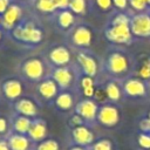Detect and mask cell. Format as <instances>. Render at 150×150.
I'll return each mask as SVG.
<instances>
[{
	"label": "cell",
	"mask_w": 150,
	"mask_h": 150,
	"mask_svg": "<svg viewBox=\"0 0 150 150\" xmlns=\"http://www.w3.org/2000/svg\"><path fill=\"white\" fill-rule=\"evenodd\" d=\"M90 150H115V148L110 138L102 137L94 141V143L90 146Z\"/></svg>",
	"instance_id": "cell-26"
},
{
	"label": "cell",
	"mask_w": 150,
	"mask_h": 150,
	"mask_svg": "<svg viewBox=\"0 0 150 150\" xmlns=\"http://www.w3.org/2000/svg\"><path fill=\"white\" fill-rule=\"evenodd\" d=\"M101 88L104 94L105 102L118 104L123 100V91H122V81L115 79H107L103 83H101Z\"/></svg>",
	"instance_id": "cell-15"
},
{
	"label": "cell",
	"mask_w": 150,
	"mask_h": 150,
	"mask_svg": "<svg viewBox=\"0 0 150 150\" xmlns=\"http://www.w3.org/2000/svg\"><path fill=\"white\" fill-rule=\"evenodd\" d=\"M27 136L30 138V141L35 144L39 143L41 141H43L45 138H47L48 136V125L45 118H42L41 116L35 117L32 120L29 130L27 132Z\"/></svg>",
	"instance_id": "cell-19"
},
{
	"label": "cell",
	"mask_w": 150,
	"mask_h": 150,
	"mask_svg": "<svg viewBox=\"0 0 150 150\" xmlns=\"http://www.w3.org/2000/svg\"><path fill=\"white\" fill-rule=\"evenodd\" d=\"M76 102H77V98L74 95V91L61 90L57 94V96L55 97V100L53 102V107L55 108V110H57L60 112H69L71 110L74 111Z\"/></svg>",
	"instance_id": "cell-18"
},
{
	"label": "cell",
	"mask_w": 150,
	"mask_h": 150,
	"mask_svg": "<svg viewBox=\"0 0 150 150\" xmlns=\"http://www.w3.org/2000/svg\"><path fill=\"white\" fill-rule=\"evenodd\" d=\"M79 73L91 76L98 80V76L102 75V61L93 53L87 49H80L76 52L74 61Z\"/></svg>",
	"instance_id": "cell-5"
},
{
	"label": "cell",
	"mask_w": 150,
	"mask_h": 150,
	"mask_svg": "<svg viewBox=\"0 0 150 150\" xmlns=\"http://www.w3.org/2000/svg\"><path fill=\"white\" fill-rule=\"evenodd\" d=\"M149 150H150V149H149Z\"/></svg>",
	"instance_id": "cell-43"
},
{
	"label": "cell",
	"mask_w": 150,
	"mask_h": 150,
	"mask_svg": "<svg viewBox=\"0 0 150 150\" xmlns=\"http://www.w3.org/2000/svg\"><path fill=\"white\" fill-rule=\"evenodd\" d=\"M134 75L146 82L150 81V56H145L141 60V62H136Z\"/></svg>",
	"instance_id": "cell-23"
},
{
	"label": "cell",
	"mask_w": 150,
	"mask_h": 150,
	"mask_svg": "<svg viewBox=\"0 0 150 150\" xmlns=\"http://www.w3.org/2000/svg\"><path fill=\"white\" fill-rule=\"evenodd\" d=\"M146 116L150 118V109H149V111H148V114H146Z\"/></svg>",
	"instance_id": "cell-40"
},
{
	"label": "cell",
	"mask_w": 150,
	"mask_h": 150,
	"mask_svg": "<svg viewBox=\"0 0 150 150\" xmlns=\"http://www.w3.org/2000/svg\"><path fill=\"white\" fill-rule=\"evenodd\" d=\"M6 141L9 150H34V143L27 135L16 134L11 131L6 136Z\"/></svg>",
	"instance_id": "cell-20"
},
{
	"label": "cell",
	"mask_w": 150,
	"mask_h": 150,
	"mask_svg": "<svg viewBox=\"0 0 150 150\" xmlns=\"http://www.w3.org/2000/svg\"><path fill=\"white\" fill-rule=\"evenodd\" d=\"M34 150H61L60 143L55 138H45L43 141L35 143Z\"/></svg>",
	"instance_id": "cell-25"
},
{
	"label": "cell",
	"mask_w": 150,
	"mask_h": 150,
	"mask_svg": "<svg viewBox=\"0 0 150 150\" xmlns=\"http://www.w3.org/2000/svg\"><path fill=\"white\" fill-rule=\"evenodd\" d=\"M130 29L134 36L149 38L150 36V14L139 13L130 18Z\"/></svg>",
	"instance_id": "cell-17"
},
{
	"label": "cell",
	"mask_w": 150,
	"mask_h": 150,
	"mask_svg": "<svg viewBox=\"0 0 150 150\" xmlns=\"http://www.w3.org/2000/svg\"><path fill=\"white\" fill-rule=\"evenodd\" d=\"M9 0H0V14L2 15L5 13V11L9 7Z\"/></svg>",
	"instance_id": "cell-36"
},
{
	"label": "cell",
	"mask_w": 150,
	"mask_h": 150,
	"mask_svg": "<svg viewBox=\"0 0 150 150\" xmlns=\"http://www.w3.org/2000/svg\"><path fill=\"white\" fill-rule=\"evenodd\" d=\"M54 5L56 9H67L69 7V0H54Z\"/></svg>",
	"instance_id": "cell-34"
},
{
	"label": "cell",
	"mask_w": 150,
	"mask_h": 150,
	"mask_svg": "<svg viewBox=\"0 0 150 150\" xmlns=\"http://www.w3.org/2000/svg\"><path fill=\"white\" fill-rule=\"evenodd\" d=\"M70 42L77 49H87L93 42V32L87 26H77L70 34Z\"/></svg>",
	"instance_id": "cell-16"
},
{
	"label": "cell",
	"mask_w": 150,
	"mask_h": 150,
	"mask_svg": "<svg viewBox=\"0 0 150 150\" xmlns=\"http://www.w3.org/2000/svg\"><path fill=\"white\" fill-rule=\"evenodd\" d=\"M1 38H2V33H1V30H0V41H1Z\"/></svg>",
	"instance_id": "cell-41"
},
{
	"label": "cell",
	"mask_w": 150,
	"mask_h": 150,
	"mask_svg": "<svg viewBox=\"0 0 150 150\" xmlns=\"http://www.w3.org/2000/svg\"><path fill=\"white\" fill-rule=\"evenodd\" d=\"M21 14L22 11L18 5H9V7L1 15V26L7 30L13 29L19 23Z\"/></svg>",
	"instance_id": "cell-21"
},
{
	"label": "cell",
	"mask_w": 150,
	"mask_h": 150,
	"mask_svg": "<svg viewBox=\"0 0 150 150\" xmlns=\"http://www.w3.org/2000/svg\"><path fill=\"white\" fill-rule=\"evenodd\" d=\"M23 81L19 76H8L0 82V95L9 104L23 96Z\"/></svg>",
	"instance_id": "cell-8"
},
{
	"label": "cell",
	"mask_w": 150,
	"mask_h": 150,
	"mask_svg": "<svg viewBox=\"0 0 150 150\" xmlns=\"http://www.w3.org/2000/svg\"><path fill=\"white\" fill-rule=\"evenodd\" d=\"M0 26H1V15H0Z\"/></svg>",
	"instance_id": "cell-42"
},
{
	"label": "cell",
	"mask_w": 150,
	"mask_h": 150,
	"mask_svg": "<svg viewBox=\"0 0 150 150\" xmlns=\"http://www.w3.org/2000/svg\"><path fill=\"white\" fill-rule=\"evenodd\" d=\"M96 5L102 11H108L112 6V0H96Z\"/></svg>",
	"instance_id": "cell-33"
},
{
	"label": "cell",
	"mask_w": 150,
	"mask_h": 150,
	"mask_svg": "<svg viewBox=\"0 0 150 150\" xmlns=\"http://www.w3.org/2000/svg\"><path fill=\"white\" fill-rule=\"evenodd\" d=\"M130 6L138 12H142L146 8L148 5H150V0H129Z\"/></svg>",
	"instance_id": "cell-32"
},
{
	"label": "cell",
	"mask_w": 150,
	"mask_h": 150,
	"mask_svg": "<svg viewBox=\"0 0 150 150\" xmlns=\"http://www.w3.org/2000/svg\"><path fill=\"white\" fill-rule=\"evenodd\" d=\"M36 8L43 13H53L56 9L54 0H36Z\"/></svg>",
	"instance_id": "cell-29"
},
{
	"label": "cell",
	"mask_w": 150,
	"mask_h": 150,
	"mask_svg": "<svg viewBox=\"0 0 150 150\" xmlns=\"http://www.w3.org/2000/svg\"><path fill=\"white\" fill-rule=\"evenodd\" d=\"M69 135H70V141L73 145L91 146V144L95 141V135L91 128L88 125H80V127L70 128Z\"/></svg>",
	"instance_id": "cell-14"
},
{
	"label": "cell",
	"mask_w": 150,
	"mask_h": 150,
	"mask_svg": "<svg viewBox=\"0 0 150 150\" xmlns=\"http://www.w3.org/2000/svg\"><path fill=\"white\" fill-rule=\"evenodd\" d=\"M148 88H149V96H150V81L148 82Z\"/></svg>",
	"instance_id": "cell-39"
},
{
	"label": "cell",
	"mask_w": 150,
	"mask_h": 150,
	"mask_svg": "<svg viewBox=\"0 0 150 150\" xmlns=\"http://www.w3.org/2000/svg\"><path fill=\"white\" fill-rule=\"evenodd\" d=\"M13 108V111L20 115H23L29 118H35L40 116V108L41 104L35 100V97L30 96H21L18 98L13 104H11Z\"/></svg>",
	"instance_id": "cell-13"
},
{
	"label": "cell",
	"mask_w": 150,
	"mask_h": 150,
	"mask_svg": "<svg viewBox=\"0 0 150 150\" xmlns=\"http://www.w3.org/2000/svg\"><path fill=\"white\" fill-rule=\"evenodd\" d=\"M121 121V112L115 103L110 102H103L100 103L97 116H96V123L104 127V128H115Z\"/></svg>",
	"instance_id": "cell-10"
},
{
	"label": "cell",
	"mask_w": 150,
	"mask_h": 150,
	"mask_svg": "<svg viewBox=\"0 0 150 150\" xmlns=\"http://www.w3.org/2000/svg\"><path fill=\"white\" fill-rule=\"evenodd\" d=\"M100 103L94 100V98H80L77 100L74 112L80 115L87 123L88 127H94L96 125V116H97V110H98Z\"/></svg>",
	"instance_id": "cell-11"
},
{
	"label": "cell",
	"mask_w": 150,
	"mask_h": 150,
	"mask_svg": "<svg viewBox=\"0 0 150 150\" xmlns=\"http://www.w3.org/2000/svg\"><path fill=\"white\" fill-rule=\"evenodd\" d=\"M8 117H9V123H11V131L16 132V134L27 135L33 118H29V117H26L23 115L16 114L14 111Z\"/></svg>",
	"instance_id": "cell-22"
},
{
	"label": "cell",
	"mask_w": 150,
	"mask_h": 150,
	"mask_svg": "<svg viewBox=\"0 0 150 150\" xmlns=\"http://www.w3.org/2000/svg\"><path fill=\"white\" fill-rule=\"evenodd\" d=\"M136 61L122 49H111L107 53L102 61V75L107 79H115L123 81L124 79L134 75Z\"/></svg>",
	"instance_id": "cell-1"
},
{
	"label": "cell",
	"mask_w": 150,
	"mask_h": 150,
	"mask_svg": "<svg viewBox=\"0 0 150 150\" xmlns=\"http://www.w3.org/2000/svg\"><path fill=\"white\" fill-rule=\"evenodd\" d=\"M122 91L123 98L138 100L149 97L148 82L135 75H131L122 81Z\"/></svg>",
	"instance_id": "cell-7"
},
{
	"label": "cell",
	"mask_w": 150,
	"mask_h": 150,
	"mask_svg": "<svg viewBox=\"0 0 150 150\" xmlns=\"http://www.w3.org/2000/svg\"><path fill=\"white\" fill-rule=\"evenodd\" d=\"M69 11L74 14L83 15L87 11V1L86 0H69Z\"/></svg>",
	"instance_id": "cell-27"
},
{
	"label": "cell",
	"mask_w": 150,
	"mask_h": 150,
	"mask_svg": "<svg viewBox=\"0 0 150 150\" xmlns=\"http://www.w3.org/2000/svg\"><path fill=\"white\" fill-rule=\"evenodd\" d=\"M49 77H52L61 90H76L79 70L73 62L69 66L64 67H54L50 69Z\"/></svg>",
	"instance_id": "cell-6"
},
{
	"label": "cell",
	"mask_w": 150,
	"mask_h": 150,
	"mask_svg": "<svg viewBox=\"0 0 150 150\" xmlns=\"http://www.w3.org/2000/svg\"><path fill=\"white\" fill-rule=\"evenodd\" d=\"M67 150H90V146H80V145H70Z\"/></svg>",
	"instance_id": "cell-38"
},
{
	"label": "cell",
	"mask_w": 150,
	"mask_h": 150,
	"mask_svg": "<svg viewBox=\"0 0 150 150\" xmlns=\"http://www.w3.org/2000/svg\"><path fill=\"white\" fill-rule=\"evenodd\" d=\"M136 142L142 150H149L150 149V132L138 131L136 135Z\"/></svg>",
	"instance_id": "cell-28"
},
{
	"label": "cell",
	"mask_w": 150,
	"mask_h": 150,
	"mask_svg": "<svg viewBox=\"0 0 150 150\" xmlns=\"http://www.w3.org/2000/svg\"><path fill=\"white\" fill-rule=\"evenodd\" d=\"M112 4L116 8L118 9H125L128 7V4H129V0H112Z\"/></svg>",
	"instance_id": "cell-35"
},
{
	"label": "cell",
	"mask_w": 150,
	"mask_h": 150,
	"mask_svg": "<svg viewBox=\"0 0 150 150\" xmlns=\"http://www.w3.org/2000/svg\"><path fill=\"white\" fill-rule=\"evenodd\" d=\"M68 125L70 128H74V127H80V125H87V123L80 115H77L73 111V114L68 118Z\"/></svg>",
	"instance_id": "cell-31"
},
{
	"label": "cell",
	"mask_w": 150,
	"mask_h": 150,
	"mask_svg": "<svg viewBox=\"0 0 150 150\" xmlns=\"http://www.w3.org/2000/svg\"><path fill=\"white\" fill-rule=\"evenodd\" d=\"M60 93V89L55 81L52 77H46L42 81L35 83L34 87V97L35 100L42 104H53L55 97Z\"/></svg>",
	"instance_id": "cell-9"
},
{
	"label": "cell",
	"mask_w": 150,
	"mask_h": 150,
	"mask_svg": "<svg viewBox=\"0 0 150 150\" xmlns=\"http://www.w3.org/2000/svg\"><path fill=\"white\" fill-rule=\"evenodd\" d=\"M75 21L74 13L69 9H63L57 15V23L62 29H69Z\"/></svg>",
	"instance_id": "cell-24"
},
{
	"label": "cell",
	"mask_w": 150,
	"mask_h": 150,
	"mask_svg": "<svg viewBox=\"0 0 150 150\" xmlns=\"http://www.w3.org/2000/svg\"><path fill=\"white\" fill-rule=\"evenodd\" d=\"M11 36L22 45L35 46L43 39V32L32 21L19 22L13 29H11Z\"/></svg>",
	"instance_id": "cell-4"
},
{
	"label": "cell",
	"mask_w": 150,
	"mask_h": 150,
	"mask_svg": "<svg viewBox=\"0 0 150 150\" xmlns=\"http://www.w3.org/2000/svg\"><path fill=\"white\" fill-rule=\"evenodd\" d=\"M45 59L47 60V62L49 63L52 68L64 67V66H69L73 63V56H71L70 50L68 49V47L62 46V45L53 46L52 48H49Z\"/></svg>",
	"instance_id": "cell-12"
},
{
	"label": "cell",
	"mask_w": 150,
	"mask_h": 150,
	"mask_svg": "<svg viewBox=\"0 0 150 150\" xmlns=\"http://www.w3.org/2000/svg\"><path fill=\"white\" fill-rule=\"evenodd\" d=\"M9 132H11L9 117L5 115H0V137H6Z\"/></svg>",
	"instance_id": "cell-30"
},
{
	"label": "cell",
	"mask_w": 150,
	"mask_h": 150,
	"mask_svg": "<svg viewBox=\"0 0 150 150\" xmlns=\"http://www.w3.org/2000/svg\"><path fill=\"white\" fill-rule=\"evenodd\" d=\"M0 150H9L6 137H0Z\"/></svg>",
	"instance_id": "cell-37"
},
{
	"label": "cell",
	"mask_w": 150,
	"mask_h": 150,
	"mask_svg": "<svg viewBox=\"0 0 150 150\" xmlns=\"http://www.w3.org/2000/svg\"><path fill=\"white\" fill-rule=\"evenodd\" d=\"M105 39L114 45H129L132 41L130 18L125 14H117L105 29Z\"/></svg>",
	"instance_id": "cell-3"
},
{
	"label": "cell",
	"mask_w": 150,
	"mask_h": 150,
	"mask_svg": "<svg viewBox=\"0 0 150 150\" xmlns=\"http://www.w3.org/2000/svg\"><path fill=\"white\" fill-rule=\"evenodd\" d=\"M52 67L45 57L41 56H29L22 60L18 66L19 77L23 82L38 83L43 79L49 76Z\"/></svg>",
	"instance_id": "cell-2"
}]
</instances>
